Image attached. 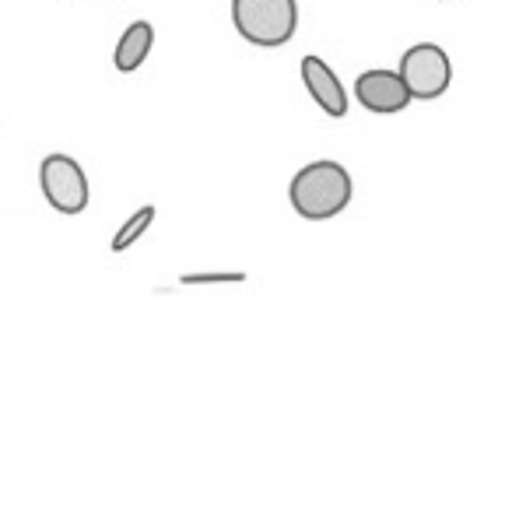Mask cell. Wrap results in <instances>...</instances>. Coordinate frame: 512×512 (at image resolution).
Segmentation results:
<instances>
[{
	"label": "cell",
	"mask_w": 512,
	"mask_h": 512,
	"mask_svg": "<svg viewBox=\"0 0 512 512\" xmlns=\"http://www.w3.org/2000/svg\"><path fill=\"white\" fill-rule=\"evenodd\" d=\"M151 46H155V25L151 22H130L123 29L120 43L113 50V67L120 74H134L144 60L151 57Z\"/></svg>",
	"instance_id": "obj_7"
},
{
	"label": "cell",
	"mask_w": 512,
	"mask_h": 512,
	"mask_svg": "<svg viewBox=\"0 0 512 512\" xmlns=\"http://www.w3.org/2000/svg\"><path fill=\"white\" fill-rule=\"evenodd\" d=\"M355 99H358V106L376 116H397L411 106L414 95H411V88L404 85L400 71L376 67V71H362L355 78Z\"/></svg>",
	"instance_id": "obj_5"
},
{
	"label": "cell",
	"mask_w": 512,
	"mask_h": 512,
	"mask_svg": "<svg viewBox=\"0 0 512 512\" xmlns=\"http://www.w3.org/2000/svg\"><path fill=\"white\" fill-rule=\"evenodd\" d=\"M351 197H355V183L351 172L334 158H320V162L302 165L288 183V200L292 211L306 221H330L337 214L348 211Z\"/></svg>",
	"instance_id": "obj_1"
},
{
	"label": "cell",
	"mask_w": 512,
	"mask_h": 512,
	"mask_svg": "<svg viewBox=\"0 0 512 512\" xmlns=\"http://www.w3.org/2000/svg\"><path fill=\"white\" fill-rule=\"evenodd\" d=\"M39 190H43L46 204L57 214H81L88 207V200H92L81 162L71 155H60V151L39 162Z\"/></svg>",
	"instance_id": "obj_4"
},
{
	"label": "cell",
	"mask_w": 512,
	"mask_h": 512,
	"mask_svg": "<svg viewBox=\"0 0 512 512\" xmlns=\"http://www.w3.org/2000/svg\"><path fill=\"white\" fill-rule=\"evenodd\" d=\"M302 85H306L309 99H313L330 120H344V116H348V88L341 85L334 67L323 57H316V53L302 57Z\"/></svg>",
	"instance_id": "obj_6"
},
{
	"label": "cell",
	"mask_w": 512,
	"mask_h": 512,
	"mask_svg": "<svg viewBox=\"0 0 512 512\" xmlns=\"http://www.w3.org/2000/svg\"><path fill=\"white\" fill-rule=\"evenodd\" d=\"M397 71L414 99L421 102L442 99L453 85V60L439 43H414L411 50H404Z\"/></svg>",
	"instance_id": "obj_3"
},
{
	"label": "cell",
	"mask_w": 512,
	"mask_h": 512,
	"mask_svg": "<svg viewBox=\"0 0 512 512\" xmlns=\"http://www.w3.org/2000/svg\"><path fill=\"white\" fill-rule=\"evenodd\" d=\"M246 274H186L183 285H235Z\"/></svg>",
	"instance_id": "obj_9"
},
{
	"label": "cell",
	"mask_w": 512,
	"mask_h": 512,
	"mask_svg": "<svg viewBox=\"0 0 512 512\" xmlns=\"http://www.w3.org/2000/svg\"><path fill=\"white\" fill-rule=\"evenodd\" d=\"M232 25L249 46L278 50L299 29V0H232Z\"/></svg>",
	"instance_id": "obj_2"
},
{
	"label": "cell",
	"mask_w": 512,
	"mask_h": 512,
	"mask_svg": "<svg viewBox=\"0 0 512 512\" xmlns=\"http://www.w3.org/2000/svg\"><path fill=\"white\" fill-rule=\"evenodd\" d=\"M155 204H144V207H137L134 214H130L127 221H123L120 225V232L113 235V242H109V249H113V253H127L130 246H134V242H141L144 239V232H148L151 228V221H155Z\"/></svg>",
	"instance_id": "obj_8"
}]
</instances>
